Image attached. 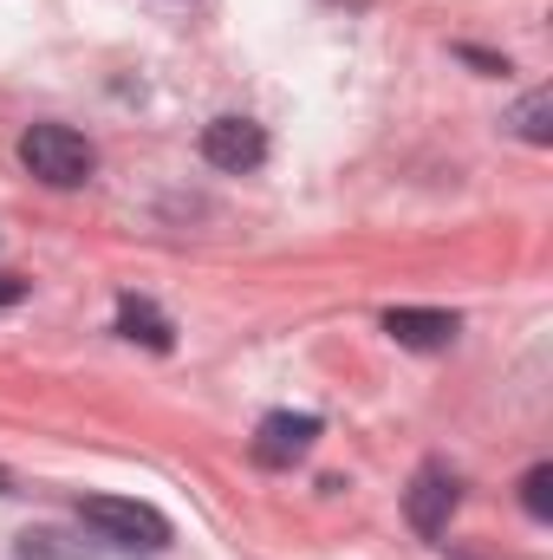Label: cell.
<instances>
[{"mask_svg":"<svg viewBox=\"0 0 553 560\" xmlns=\"http://www.w3.org/2000/svg\"><path fill=\"white\" fill-rule=\"evenodd\" d=\"M456 313H443V306H391L385 313V332L398 339V346H411V352H436V346H449L456 339Z\"/></svg>","mask_w":553,"mask_h":560,"instance_id":"cell-6","label":"cell"},{"mask_svg":"<svg viewBox=\"0 0 553 560\" xmlns=\"http://www.w3.org/2000/svg\"><path fill=\"white\" fill-rule=\"evenodd\" d=\"M456 502H462V476H456L449 463H423L411 476V489H404V515H411V528L423 541H436V535L449 528Z\"/></svg>","mask_w":553,"mask_h":560,"instance_id":"cell-3","label":"cell"},{"mask_svg":"<svg viewBox=\"0 0 553 560\" xmlns=\"http://www.w3.org/2000/svg\"><path fill=\"white\" fill-rule=\"evenodd\" d=\"M0 489H7V469H0Z\"/></svg>","mask_w":553,"mask_h":560,"instance_id":"cell-12","label":"cell"},{"mask_svg":"<svg viewBox=\"0 0 553 560\" xmlns=\"http://www.w3.org/2000/svg\"><path fill=\"white\" fill-rule=\"evenodd\" d=\"M521 509H528L534 522H553V463H534V469L521 476Z\"/></svg>","mask_w":553,"mask_h":560,"instance_id":"cell-10","label":"cell"},{"mask_svg":"<svg viewBox=\"0 0 553 560\" xmlns=\"http://www.w3.org/2000/svg\"><path fill=\"white\" fill-rule=\"evenodd\" d=\"M20 163H26L46 189H79V183H92L98 150L79 138L72 125H33V131L20 138Z\"/></svg>","mask_w":553,"mask_h":560,"instance_id":"cell-1","label":"cell"},{"mask_svg":"<svg viewBox=\"0 0 553 560\" xmlns=\"http://www.w3.org/2000/svg\"><path fill=\"white\" fill-rule=\"evenodd\" d=\"M0 300H20V280H0Z\"/></svg>","mask_w":553,"mask_h":560,"instance_id":"cell-11","label":"cell"},{"mask_svg":"<svg viewBox=\"0 0 553 560\" xmlns=\"http://www.w3.org/2000/svg\"><path fill=\"white\" fill-rule=\"evenodd\" d=\"M79 522L98 535V541H118V548H169V515L150 509V502H125V495H79Z\"/></svg>","mask_w":553,"mask_h":560,"instance_id":"cell-2","label":"cell"},{"mask_svg":"<svg viewBox=\"0 0 553 560\" xmlns=\"http://www.w3.org/2000/svg\"><path fill=\"white\" fill-rule=\"evenodd\" d=\"M118 332H125V339H138V346H150V352H169V346H176V326H169L150 300H138V293H125V300H118Z\"/></svg>","mask_w":553,"mask_h":560,"instance_id":"cell-7","label":"cell"},{"mask_svg":"<svg viewBox=\"0 0 553 560\" xmlns=\"http://www.w3.org/2000/svg\"><path fill=\"white\" fill-rule=\"evenodd\" d=\"M202 156L215 163V170H228V176H242V170H261L268 163V131L255 125V118H209L202 125Z\"/></svg>","mask_w":553,"mask_h":560,"instance_id":"cell-4","label":"cell"},{"mask_svg":"<svg viewBox=\"0 0 553 560\" xmlns=\"http://www.w3.org/2000/svg\"><path fill=\"white\" fill-rule=\"evenodd\" d=\"M313 443H319V418H313V411H274V418H261V430H255V463L286 469V463H299Z\"/></svg>","mask_w":553,"mask_h":560,"instance_id":"cell-5","label":"cell"},{"mask_svg":"<svg viewBox=\"0 0 553 560\" xmlns=\"http://www.w3.org/2000/svg\"><path fill=\"white\" fill-rule=\"evenodd\" d=\"M508 131L521 143H553V92H528V98L508 112Z\"/></svg>","mask_w":553,"mask_h":560,"instance_id":"cell-9","label":"cell"},{"mask_svg":"<svg viewBox=\"0 0 553 560\" xmlns=\"http://www.w3.org/2000/svg\"><path fill=\"white\" fill-rule=\"evenodd\" d=\"M13 560H98V548L72 528H26L13 541Z\"/></svg>","mask_w":553,"mask_h":560,"instance_id":"cell-8","label":"cell"}]
</instances>
